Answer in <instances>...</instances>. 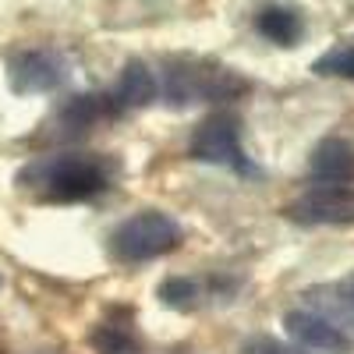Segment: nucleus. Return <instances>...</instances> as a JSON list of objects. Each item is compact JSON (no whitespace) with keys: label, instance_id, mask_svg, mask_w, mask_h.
<instances>
[{"label":"nucleus","instance_id":"obj_2","mask_svg":"<svg viewBox=\"0 0 354 354\" xmlns=\"http://www.w3.org/2000/svg\"><path fill=\"white\" fill-rule=\"evenodd\" d=\"M252 82L227 64L205 61V57H174L163 64L160 93L174 106H195V103H230L245 96Z\"/></svg>","mask_w":354,"mask_h":354},{"label":"nucleus","instance_id":"obj_15","mask_svg":"<svg viewBox=\"0 0 354 354\" xmlns=\"http://www.w3.org/2000/svg\"><path fill=\"white\" fill-rule=\"evenodd\" d=\"M241 354H305V351L287 347V344H280L273 337H252V340L241 344Z\"/></svg>","mask_w":354,"mask_h":354},{"label":"nucleus","instance_id":"obj_8","mask_svg":"<svg viewBox=\"0 0 354 354\" xmlns=\"http://www.w3.org/2000/svg\"><path fill=\"white\" fill-rule=\"evenodd\" d=\"M110 117H121L113 96L110 93H82L71 96L61 113H57V131L61 135H82L88 128H96L100 121H110Z\"/></svg>","mask_w":354,"mask_h":354},{"label":"nucleus","instance_id":"obj_12","mask_svg":"<svg viewBox=\"0 0 354 354\" xmlns=\"http://www.w3.org/2000/svg\"><path fill=\"white\" fill-rule=\"evenodd\" d=\"M93 344L100 354H145L142 351V340L135 333V322H131V312H113L106 322H100V330L93 333Z\"/></svg>","mask_w":354,"mask_h":354},{"label":"nucleus","instance_id":"obj_3","mask_svg":"<svg viewBox=\"0 0 354 354\" xmlns=\"http://www.w3.org/2000/svg\"><path fill=\"white\" fill-rule=\"evenodd\" d=\"M185 230L170 213L160 209H142L135 216H128L121 227L110 234V255L124 266H138V262H153L160 255H170L181 245Z\"/></svg>","mask_w":354,"mask_h":354},{"label":"nucleus","instance_id":"obj_9","mask_svg":"<svg viewBox=\"0 0 354 354\" xmlns=\"http://www.w3.org/2000/svg\"><path fill=\"white\" fill-rule=\"evenodd\" d=\"M110 96H113V103H117L121 113L145 110L149 103L160 100V78L145 61H128L121 68V75H117V85L110 88Z\"/></svg>","mask_w":354,"mask_h":354},{"label":"nucleus","instance_id":"obj_4","mask_svg":"<svg viewBox=\"0 0 354 354\" xmlns=\"http://www.w3.org/2000/svg\"><path fill=\"white\" fill-rule=\"evenodd\" d=\"M188 156L198 163L227 167L241 177H259V167L252 163V156L245 153V142H241V117L230 110H216L209 117H202L198 128L192 131Z\"/></svg>","mask_w":354,"mask_h":354},{"label":"nucleus","instance_id":"obj_5","mask_svg":"<svg viewBox=\"0 0 354 354\" xmlns=\"http://www.w3.org/2000/svg\"><path fill=\"white\" fill-rule=\"evenodd\" d=\"M280 213L301 227H354V185H312Z\"/></svg>","mask_w":354,"mask_h":354},{"label":"nucleus","instance_id":"obj_7","mask_svg":"<svg viewBox=\"0 0 354 354\" xmlns=\"http://www.w3.org/2000/svg\"><path fill=\"white\" fill-rule=\"evenodd\" d=\"M283 330L305 351H319V354H351L354 351V340L337 326V322L312 312V308H290L283 315Z\"/></svg>","mask_w":354,"mask_h":354},{"label":"nucleus","instance_id":"obj_16","mask_svg":"<svg viewBox=\"0 0 354 354\" xmlns=\"http://www.w3.org/2000/svg\"><path fill=\"white\" fill-rule=\"evenodd\" d=\"M347 294H351V301H354V280H351V290H347Z\"/></svg>","mask_w":354,"mask_h":354},{"label":"nucleus","instance_id":"obj_1","mask_svg":"<svg viewBox=\"0 0 354 354\" xmlns=\"http://www.w3.org/2000/svg\"><path fill=\"white\" fill-rule=\"evenodd\" d=\"M18 185L43 202H85L113 185V163L100 153H53L28 163Z\"/></svg>","mask_w":354,"mask_h":354},{"label":"nucleus","instance_id":"obj_10","mask_svg":"<svg viewBox=\"0 0 354 354\" xmlns=\"http://www.w3.org/2000/svg\"><path fill=\"white\" fill-rule=\"evenodd\" d=\"M308 174L315 185H354V145L347 138H322L308 156Z\"/></svg>","mask_w":354,"mask_h":354},{"label":"nucleus","instance_id":"obj_14","mask_svg":"<svg viewBox=\"0 0 354 354\" xmlns=\"http://www.w3.org/2000/svg\"><path fill=\"white\" fill-rule=\"evenodd\" d=\"M160 301L170 305V308L188 312V308L198 305V283L188 280V277H170V280L160 283Z\"/></svg>","mask_w":354,"mask_h":354},{"label":"nucleus","instance_id":"obj_6","mask_svg":"<svg viewBox=\"0 0 354 354\" xmlns=\"http://www.w3.org/2000/svg\"><path fill=\"white\" fill-rule=\"evenodd\" d=\"M68 82V61L53 46H21L8 57V85L18 96L53 93Z\"/></svg>","mask_w":354,"mask_h":354},{"label":"nucleus","instance_id":"obj_13","mask_svg":"<svg viewBox=\"0 0 354 354\" xmlns=\"http://www.w3.org/2000/svg\"><path fill=\"white\" fill-rule=\"evenodd\" d=\"M312 71L319 78H344L354 82V39H340L333 43L326 53H319L312 61Z\"/></svg>","mask_w":354,"mask_h":354},{"label":"nucleus","instance_id":"obj_11","mask_svg":"<svg viewBox=\"0 0 354 354\" xmlns=\"http://www.w3.org/2000/svg\"><path fill=\"white\" fill-rule=\"evenodd\" d=\"M255 28H259V36H266L277 46H298L305 36V18L290 4H266L255 15Z\"/></svg>","mask_w":354,"mask_h":354}]
</instances>
